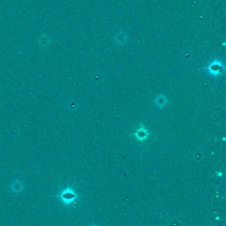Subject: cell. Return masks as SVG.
<instances>
[{
	"mask_svg": "<svg viewBox=\"0 0 226 226\" xmlns=\"http://www.w3.org/2000/svg\"><path fill=\"white\" fill-rule=\"evenodd\" d=\"M217 175L218 176V177H222L223 173H222L221 172H218V173H217Z\"/></svg>",
	"mask_w": 226,
	"mask_h": 226,
	"instance_id": "8992f818",
	"label": "cell"
},
{
	"mask_svg": "<svg viewBox=\"0 0 226 226\" xmlns=\"http://www.w3.org/2000/svg\"><path fill=\"white\" fill-rule=\"evenodd\" d=\"M11 188H12V190L14 191L15 193H20L22 190L23 189V185H21V183H20L19 181H15L14 183L12 184V186H11Z\"/></svg>",
	"mask_w": 226,
	"mask_h": 226,
	"instance_id": "5b68a950",
	"label": "cell"
},
{
	"mask_svg": "<svg viewBox=\"0 0 226 226\" xmlns=\"http://www.w3.org/2000/svg\"><path fill=\"white\" fill-rule=\"evenodd\" d=\"M59 197L64 204L69 205L77 199V194L73 189L68 187L61 192L59 194Z\"/></svg>",
	"mask_w": 226,
	"mask_h": 226,
	"instance_id": "6da1fadb",
	"label": "cell"
},
{
	"mask_svg": "<svg viewBox=\"0 0 226 226\" xmlns=\"http://www.w3.org/2000/svg\"><path fill=\"white\" fill-rule=\"evenodd\" d=\"M149 134L148 130L146 129L144 125L141 124L139 126V128L136 130V132L135 133H134L133 136L137 141L142 142V141H145L147 139Z\"/></svg>",
	"mask_w": 226,
	"mask_h": 226,
	"instance_id": "3957f363",
	"label": "cell"
},
{
	"mask_svg": "<svg viewBox=\"0 0 226 226\" xmlns=\"http://www.w3.org/2000/svg\"><path fill=\"white\" fill-rule=\"evenodd\" d=\"M220 220V217L219 216H216V220L217 221V220Z\"/></svg>",
	"mask_w": 226,
	"mask_h": 226,
	"instance_id": "52a82bcc",
	"label": "cell"
},
{
	"mask_svg": "<svg viewBox=\"0 0 226 226\" xmlns=\"http://www.w3.org/2000/svg\"><path fill=\"white\" fill-rule=\"evenodd\" d=\"M92 226H95V225H92Z\"/></svg>",
	"mask_w": 226,
	"mask_h": 226,
	"instance_id": "9c48e42d",
	"label": "cell"
},
{
	"mask_svg": "<svg viewBox=\"0 0 226 226\" xmlns=\"http://www.w3.org/2000/svg\"><path fill=\"white\" fill-rule=\"evenodd\" d=\"M224 68V65L220 61L214 60L209 65L207 69L210 74L216 76L221 74V73L223 71Z\"/></svg>",
	"mask_w": 226,
	"mask_h": 226,
	"instance_id": "7a4b0ae2",
	"label": "cell"
},
{
	"mask_svg": "<svg viewBox=\"0 0 226 226\" xmlns=\"http://www.w3.org/2000/svg\"><path fill=\"white\" fill-rule=\"evenodd\" d=\"M154 102L156 106L163 107L164 106H165L167 105V99L163 95H160L159 96L156 97Z\"/></svg>",
	"mask_w": 226,
	"mask_h": 226,
	"instance_id": "277c9868",
	"label": "cell"
},
{
	"mask_svg": "<svg viewBox=\"0 0 226 226\" xmlns=\"http://www.w3.org/2000/svg\"><path fill=\"white\" fill-rule=\"evenodd\" d=\"M225 137H224L223 138V141H225Z\"/></svg>",
	"mask_w": 226,
	"mask_h": 226,
	"instance_id": "ba28073f",
	"label": "cell"
}]
</instances>
